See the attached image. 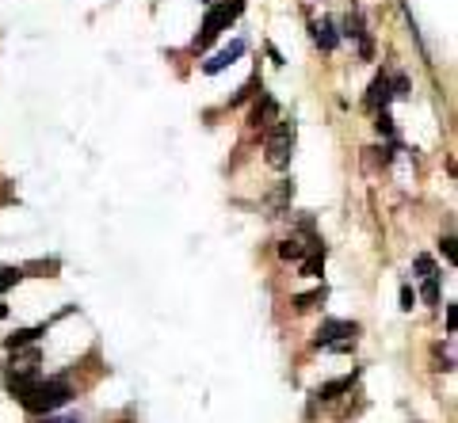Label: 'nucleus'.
<instances>
[{"mask_svg": "<svg viewBox=\"0 0 458 423\" xmlns=\"http://www.w3.org/2000/svg\"><path fill=\"white\" fill-rule=\"evenodd\" d=\"M19 400H24V408L31 412V416H46V412H58L73 400V385L65 382V377H35L24 393H19Z\"/></svg>", "mask_w": 458, "mask_h": 423, "instance_id": "nucleus-1", "label": "nucleus"}, {"mask_svg": "<svg viewBox=\"0 0 458 423\" xmlns=\"http://www.w3.org/2000/svg\"><path fill=\"white\" fill-rule=\"evenodd\" d=\"M241 12H244V0H221V4H214V8L206 12V19H203V31L195 35L191 50H195V53H203V50L210 46V42H214V39L221 35V27H229Z\"/></svg>", "mask_w": 458, "mask_h": 423, "instance_id": "nucleus-2", "label": "nucleus"}, {"mask_svg": "<svg viewBox=\"0 0 458 423\" xmlns=\"http://www.w3.org/2000/svg\"><path fill=\"white\" fill-rule=\"evenodd\" d=\"M290 157H294V122L279 118L275 130L267 133V164L272 168H287Z\"/></svg>", "mask_w": 458, "mask_h": 423, "instance_id": "nucleus-3", "label": "nucleus"}, {"mask_svg": "<svg viewBox=\"0 0 458 423\" xmlns=\"http://www.w3.org/2000/svg\"><path fill=\"white\" fill-rule=\"evenodd\" d=\"M249 122H252V126H272V122H279V103H275L272 92H264V84H260V92H256Z\"/></svg>", "mask_w": 458, "mask_h": 423, "instance_id": "nucleus-4", "label": "nucleus"}, {"mask_svg": "<svg viewBox=\"0 0 458 423\" xmlns=\"http://www.w3.org/2000/svg\"><path fill=\"white\" fill-rule=\"evenodd\" d=\"M241 53H244V42L237 39V42H229L226 50H218L210 61H203V73H206V76H214V73H221V69H229V65L241 58Z\"/></svg>", "mask_w": 458, "mask_h": 423, "instance_id": "nucleus-5", "label": "nucleus"}, {"mask_svg": "<svg viewBox=\"0 0 458 423\" xmlns=\"http://www.w3.org/2000/svg\"><path fill=\"white\" fill-rule=\"evenodd\" d=\"M359 332V325L355 320H325V325L317 328V347H325V343H332V340H340V336H355Z\"/></svg>", "mask_w": 458, "mask_h": 423, "instance_id": "nucleus-6", "label": "nucleus"}, {"mask_svg": "<svg viewBox=\"0 0 458 423\" xmlns=\"http://www.w3.org/2000/svg\"><path fill=\"white\" fill-rule=\"evenodd\" d=\"M389 73H378L374 81H371V92H367V107L371 111H386L389 107Z\"/></svg>", "mask_w": 458, "mask_h": 423, "instance_id": "nucleus-7", "label": "nucleus"}, {"mask_svg": "<svg viewBox=\"0 0 458 423\" xmlns=\"http://www.w3.org/2000/svg\"><path fill=\"white\" fill-rule=\"evenodd\" d=\"M314 42L325 53H332L340 46V31H337V24H332V19H321V24H314Z\"/></svg>", "mask_w": 458, "mask_h": 423, "instance_id": "nucleus-8", "label": "nucleus"}, {"mask_svg": "<svg viewBox=\"0 0 458 423\" xmlns=\"http://www.w3.org/2000/svg\"><path fill=\"white\" fill-rule=\"evenodd\" d=\"M39 336H46V325H35V328H19L16 336H8V340H4V347H8V351L31 347V343H35Z\"/></svg>", "mask_w": 458, "mask_h": 423, "instance_id": "nucleus-9", "label": "nucleus"}, {"mask_svg": "<svg viewBox=\"0 0 458 423\" xmlns=\"http://www.w3.org/2000/svg\"><path fill=\"white\" fill-rule=\"evenodd\" d=\"M352 385H355V374L337 377V382H329V385H321V389H317V400H337L340 393H348Z\"/></svg>", "mask_w": 458, "mask_h": 423, "instance_id": "nucleus-10", "label": "nucleus"}, {"mask_svg": "<svg viewBox=\"0 0 458 423\" xmlns=\"http://www.w3.org/2000/svg\"><path fill=\"white\" fill-rule=\"evenodd\" d=\"M321 271H325V248L302 255V275H306V278H321Z\"/></svg>", "mask_w": 458, "mask_h": 423, "instance_id": "nucleus-11", "label": "nucleus"}, {"mask_svg": "<svg viewBox=\"0 0 458 423\" xmlns=\"http://www.w3.org/2000/svg\"><path fill=\"white\" fill-rule=\"evenodd\" d=\"M325 286H321V290H309V294H298L294 297V309H298V313H306V309H314V305H321V302H325Z\"/></svg>", "mask_w": 458, "mask_h": 423, "instance_id": "nucleus-12", "label": "nucleus"}, {"mask_svg": "<svg viewBox=\"0 0 458 423\" xmlns=\"http://www.w3.org/2000/svg\"><path fill=\"white\" fill-rule=\"evenodd\" d=\"M279 255H283V260L302 263V255H306V244H302V240H283V244H279Z\"/></svg>", "mask_w": 458, "mask_h": 423, "instance_id": "nucleus-13", "label": "nucleus"}, {"mask_svg": "<svg viewBox=\"0 0 458 423\" xmlns=\"http://www.w3.org/2000/svg\"><path fill=\"white\" fill-rule=\"evenodd\" d=\"M420 294H424V302H428V305H439V271L424 278V290Z\"/></svg>", "mask_w": 458, "mask_h": 423, "instance_id": "nucleus-14", "label": "nucleus"}, {"mask_svg": "<svg viewBox=\"0 0 458 423\" xmlns=\"http://www.w3.org/2000/svg\"><path fill=\"white\" fill-rule=\"evenodd\" d=\"M19 278H24V271H19V267H0V294L12 290Z\"/></svg>", "mask_w": 458, "mask_h": 423, "instance_id": "nucleus-15", "label": "nucleus"}, {"mask_svg": "<svg viewBox=\"0 0 458 423\" xmlns=\"http://www.w3.org/2000/svg\"><path fill=\"white\" fill-rule=\"evenodd\" d=\"M389 96H394V99H405V96H409V76H405V73H394V76H389Z\"/></svg>", "mask_w": 458, "mask_h": 423, "instance_id": "nucleus-16", "label": "nucleus"}, {"mask_svg": "<svg viewBox=\"0 0 458 423\" xmlns=\"http://www.w3.org/2000/svg\"><path fill=\"white\" fill-rule=\"evenodd\" d=\"M374 130L382 133V138H394V118H389V111H374Z\"/></svg>", "mask_w": 458, "mask_h": 423, "instance_id": "nucleus-17", "label": "nucleus"}, {"mask_svg": "<svg viewBox=\"0 0 458 423\" xmlns=\"http://www.w3.org/2000/svg\"><path fill=\"white\" fill-rule=\"evenodd\" d=\"M417 271L428 278V275H435V263H432V255H417Z\"/></svg>", "mask_w": 458, "mask_h": 423, "instance_id": "nucleus-18", "label": "nucleus"}, {"mask_svg": "<svg viewBox=\"0 0 458 423\" xmlns=\"http://www.w3.org/2000/svg\"><path fill=\"white\" fill-rule=\"evenodd\" d=\"M417 305V294H412V286H401V309H412Z\"/></svg>", "mask_w": 458, "mask_h": 423, "instance_id": "nucleus-19", "label": "nucleus"}, {"mask_svg": "<svg viewBox=\"0 0 458 423\" xmlns=\"http://www.w3.org/2000/svg\"><path fill=\"white\" fill-rule=\"evenodd\" d=\"M42 423H81V416H54V412H46Z\"/></svg>", "mask_w": 458, "mask_h": 423, "instance_id": "nucleus-20", "label": "nucleus"}, {"mask_svg": "<svg viewBox=\"0 0 458 423\" xmlns=\"http://www.w3.org/2000/svg\"><path fill=\"white\" fill-rule=\"evenodd\" d=\"M443 255H447V263H454V237L443 240Z\"/></svg>", "mask_w": 458, "mask_h": 423, "instance_id": "nucleus-21", "label": "nucleus"}, {"mask_svg": "<svg viewBox=\"0 0 458 423\" xmlns=\"http://www.w3.org/2000/svg\"><path fill=\"white\" fill-rule=\"evenodd\" d=\"M4 317H8V305H4V302H0V320H4Z\"/></svg>", "mask_w": 458, "mask_h": 423, "instance_id": "nucleus-22", "label": "nucleus"}, {"mask_svg": "<svg viewBox=\"0 0 458 423\" xmlns=\"http://www.w3.org/2000/svg\"><path fill=\"white\" fill-rule=\"evenodd\" d=\"M203 4H210V0H203Z\"/></svg>", "mask_w": 458, "mask_h": 423, "instance_id": "nucleus-23", "label": "nucleus"}]
</instances>
